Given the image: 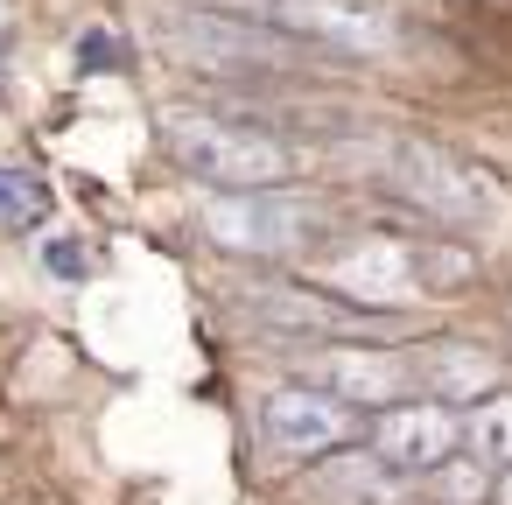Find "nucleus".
I'll list each match as a JSON object with an SVG mask.
<instances>
[{"label":"nucleus","instance_id":"1","mask_svg":"<svg viewBox=\"0 0 512 505\" xmlns=\"http://www.w3.org/2000/svg\"><path fill=\"white\" fill-rule=\"evenodd\" d=\"M162 148L176 155L183 176L218 183V190H274L295 176L288 141L239 127V120H218V113H162Z\"/></svg>","mask_w":512,"mask_h":505},{"label":"nucleus","instance_id":"2","mask_svg":"<svg viewBox=\"0 0 512 505\" xmlns=\"http://www.w3.org/2000/svg\"><path fill=\"white\" fill-rule=\"evenodd\" d=\"M386 183H393V197H407L414 211H428V218H442V225H491V218L505 211L498 183H491L477 162H463V155H449V148H428V141L393 148Z\"/></svg>","mask_w":512,"mask_h":505},{"label":"nucleus","instance_id":"3","mask_svg":"<svg viewBox=\"0 0 512 505\" xmlns=\"http://www.w3.org/2000/svg\"><path fill=\"white\" fill-rule=\"evenodd\" d=\"M260 22L281 29V36L344 50V57H379L400 36V22L379 8V0H260Z\"/></svg>","mask_w":512,"mask_h":505},{"label":"nucleus","instance_id":"4","mask_svg":"<svg viewBox=\"0 0 512 505\" xmlns=\"http://www.w3.org/2000/svg\"><path fill=\"white\" fill-rule=\"evenodd\" d=\"M211 239L232 246V253H295L309 246V232L323 225V211L309 197H267V190H239V197H218L204 211Z\"/></svg>","mask_w":512,"mask_h":505},{"label":"nucleus","instance_id":"5","mask_svg":"<svg viewBox=\"0 0 512 505\" xmlns=\"http://www.w3.org/2000/svg\"><path fill=\"white\" fill-rule=\"evenodd\" d=\"M351 428H358L351 400L309 393V386H281V393H267V407H260V435H267V449H281V456H316V449H330V442H351Z\"/></svg>","mask_w":512,"mask_h":505},{"label":"nucleus","instance_id":"6","mask_svg":"<svg viewBox=\"0 0 512 505\" xmlns=\"http://www.w3.org/2000/svg\"><path fill=\"white\" fill-rule=\"evenodd\" d=\"M323 281H330L337 295L365 302V309H386V302H407V295H421L414 253H407V246H393V239H358L351 253H337V260L323 267Z\"/></svg>","mask_w":512,"mask_h":505},{"label":"nucleus","instance_id":"7","mask_svg":"<svg viewBox=\"0 0 512 505\" xmlns=\"http://www.w3.org/2000/svg\"><path fill=\"white\" fill-rule=\"evenodd\" d=\"M372 449L393 463V470H435L449 449H456V414L442 400H407V407H386L379 428H372Z\"/></svg>","mask_w":512,"mask_h":505},{"label":"nucleus","instance_id":"8","mask_svg":"<svg viewBox=\"0 0 512 505\" xmlns=\"http://www.w3.org/2000/svg\"><path fill=\"white\" fill-rule=\"evenodd\" d=\"M309 379H323L337 400H393L407 386V365L386 351H330V358H309Z\"/></svg>","mask_w":512,"mask_h":505},{"label":"nucleus","instance_id":"9","mask_svg":"<svg viewBox=\"0 0 512 505\" xmlns=\"http://www.w3.org/2000/svg\"><path fill=\"white\" fill-rule=\"evenodd\" d=\"M246 309L274 330H351V316L337 302H316V295H295V288H253Z\"/></svg>","mask_w":512,"mask_h":505},{"label":"nucleus","instance_id":"10","mask_svg":"<svg viewBox=\"0 0 512 505\" xmlns=\"http://www.w3.org/2000/svg\"><path fill=\"white\" fill-rule=\"evenodd\" d=\"M386 470H393L386 456H344V463H330L316 477V498H330V505H386L393 498Z\"/></svg>","mask_w":512,"mask_h":505},{"label":"nucleus","instance_id":"11","mask_svg":"<svg viewBox=\"0 0 512 505\" xmlns=\"http://www.w3.org/2000/svg\"><path fill=\"white\" fill-rule=\"evenodd\" d=\"M421 372H428L435 400H470V393H484V386L498 379V365H491L484 351H470V344H435Z\"/></svg>","mask_w":512,"mask_h":505},{"label":"nucleus","instance_id":"12","mask_svg":"<svg viewBox=\"0 0 512 505\" xmlns=\"http://www.w3.org/2000/svg\"><path fill=\"white\" fill-rule=\"evenodd\" d=\"M43 218H50L43 176L15 169V162H0V232H29V225H43Z\"/></svg>","mask_w":512,"mask_h":505},{"label":"nucleus","instance_id":"13","mask_svg":"<svg viewBox=\"0 0 512 505\" xmlns=\"http://www.w3.org/2000/svg\"><path fill=\"white\" fill-rule=\"evenodd\" d=\"M463 442H470L477 463H505V470H512V393L484 400V407L463 421Z\"/></svg>","mask_w":512,"mask_h":505},{"label":"nucleus","instance_id":"14","mask_svg":"<svg viewBox=\"0 0 512 505\" xmlns=\"http://www.w3.org/2000/svg\"><path fill=\"white\" fill-rule=\"evenodd\" d=\"M43 267H50L57 281H85V246H78V239H50V246H43Z\"/></svg>","mask_w":512,"mask_h":505},{"label":"nucleus","instance_id":"15","mask_svg":"<svg viewBox=\"0 0 512 505\" xmlns=\"http://www.w3.org/2000/svg\"><path fill=\"white\" fill-rule=\"evenodd\" d=\"M85 64H113V71H127L120 36H113V29H92V36H85Z\"/></svg>","mask_w":512,"mask_h":505},{"label":"nucleus","instance_id":"16","mask_svg":"<svg viewBox=\"0 0 512 505\" xmlns=\"http://www.w3.org/2000/svg\"><path fill=\"white\" fill-rule=\"evenodd\" d=\"M498 505H512V470H505V484H498Z\"/></svg>","mask_w":512,"mask_h":505},{"label":"nucleus","instance_id":"17","mask_svg":"<svg viewBox=\"0 0 512 505\" xmlns=\"http://www.w3.org/2000/svg\"><path fill=\"white\" fill-rule=\"evenodd\" d=\"M0 50H8V43H0Z\"/></svg>","mask_w":512,"mask_h":505}]
</instances>
